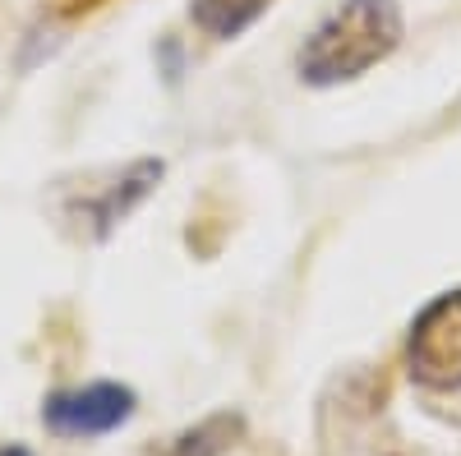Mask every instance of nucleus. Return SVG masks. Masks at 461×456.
I'll return each instance as SVG.
<instances>
[{"label": "nucleus", "mask_w": 461, "mask_h": 456, "mask_svg": "<svg viewBox=\"0 0 461 456\" xmlns=\"http://www.w3.org/2000/svg\"><path fill=\"white\" fill-rule=\"evenodd\" d=\"M402 42V10L397 0H341V10L314 28L300 47V79L304 84H346L378 60H388Z\"/></svg>", "instance_id": "nucleus-1"}, {"label": "nucleus", "mask_w": 461, "mask_h": 456, "mask_svg": "<svg viewBox=\"0 0 461 456\" xmlns=\"http://www.w3.org/2000/svg\"><path fill=\"white\" fill-rule=\"evenodd\" d=\"M406 360H411L415 383H425L434 392L461 388V291H447L420 309Z\"/></svg>", "instance_id": "nucleus-2"}, {"label": "nucleus", "mask_w": 461, "mask_h": 456, "mask_svg": "<svg viewBox=\"0 0 461 456\" xmlns=\"http://www.w3.org/2000/svg\"><path fill=\"white\" fill-rule=\"evenodd\" d=\"M134 415V392L115 388V383H93L79 392H56L42 410V420L51 434L65 438H93V434H111L115 425H125Z\"/></svg>", "instance_id": "nucleus-3"}, {"label": "nucleus", "mask_w": 461, "mask_h": 456, "mask_svg": "<svg viewBox=\"0 0 461 456\" xmlns=\"http://www.w3.org/2000/svg\"><path fill=\"white\" fill-rule=\"evenodd\" d=\"M263 5L267 0H189V14L208 37H236L263 14Z\"/></svg>", "instance_id": "nucleus-4"}, {"label": "nucleus", "mask_w": 461, "mask_h": 456, "mask_svg": "<svg viewBox=\"0 0 461 456\" xmlns=\"http://www.w3.org/2000/svg\"><path fill=\"white\" fill-rule=\"evenodd\" d=\"M236 429H240L236 420H226V415H217V420H208L203 429L185 434V438L176 443V456H217V452L230 443V434H236Z\"/></svg>", "instance_id": "nucleus-5"}, {"label": "nucleus", "mask_w": 461, "mask_h": 456, "mask_svg": "<svg viewBox=\"0 0 461 456\" xmlns=\"http://www.w3.org/2000/svg\"><path fill=\"white\" fill-rule=\"evenodd\" d=\"M0 456H32V452H23V447H0Z\"/></svg>", "instance_id": "nucleus-6"}]
</instances>
